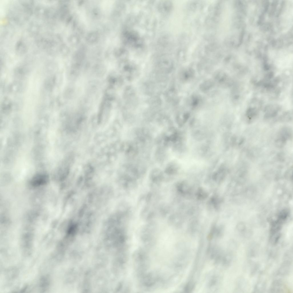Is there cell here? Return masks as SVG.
I'll use <instances>...</instances> for the list:
<instances>
[{"label":"cell","mask_w":293,"mask_h":293,"mask_svg":"<svg viewBox=\"0 0 293 293\" xmlns=\"http://www.w3.org/2000/svg\"><path fill=\"white\" fill-rule=\"evenodd\" d=\"M230 245L229 248L227 250H224L223 249L221 257L217 266L226 268H228L231 265L234 258L233 245L231 247V244Z\"/></svg>","instance_id":"cell-2"},{"label":"cell","mask_w":293,"mask_h":293,"mask_svg":"<svg viewBox=\"0 0 293 293\" xmlns=\"http://www.w3.org/2000/svg\"><path fill=\"white\" fill-rule=\"evenodd\" d=\"M49 180V177L45 173H39L35 175L32 179L30 184L33 187H39L47 184Z\"/></svg>","instance_id":"cell-4"},{"label":"cell","mask_w":293,"mask_h":293,"mask_svg":"<svg viewBox=\"0 0 293 293\" xmlns=\"http://www.w3.org/2000/svg\"><path fill=\"white\" fill-rule=\"evenodd\" d=\"M266 284L265 282L260 281L255 285L253 289V292L263 293L265 291Z\"/></svg>","instance_id":"cell-9"},{"label":"cell","mask_w":293,"mask_h":293,"mask_svg":"<svg viewBox=\"0 0 293 293\" xmlns=\"http://www.w3.org/2000/svg\"><path fill=\"white\" fill-rule=\"evenodd\" d=\"M259 252V246L255 243H252L249 246L247 251L248 257L250 258H255L258 255Z\"/></svg>","instance_id":"cell-8"},{"label":"cell","mask_w":293,"mask_h":293,"mask_svg":"<svg viewBox=\"0 0 293 293\" xmlns=\"http://www.w3.org/2000/svg\"><path fill=\"white\" fill-rule=\"evenodd\" d=\"M195 286V282L189 281L184 286L183 290L184 292L189 293L191 292L193 290Z\"/></svg>","instance_id":"cell-11"},{"label":"cell","mask_w":293,"mask_h":293,"mask_svg":"<svg viewBox=\"0 0 293 293\" xmlns=\"http://www.w3.org/2000/svg\"><path fill=\"white\" fill-rule=\"evenodd\" d=\"M248 287V284L245 279L242 278H239L236 281L234 291L235 292H245Z\"/></svg>","instance_id":"cell-7"},{"label":"cell","mask_w":293,"mask_h":293,"mask_svg":"<svg viewBox=\"0 0 293 293\" xmlns=\"http://www.w3.org/2000/svg\"><path fill=\"white\" fill-rule=\"evenodd\" d=\"M285 284L280 279L275 280L271 284L269 289V292L272 293H284L286 291Z\"/></svg>","instance_id":"cell-5"},{"label":"cell","mask_w":293,"mask_h":293,"mask_svg":"<svg viewBox=\"0 0 293 293\" xmlns=\"http://www.w3.org/2000/svg\"><path fill=\"white\" fill-rule=\"evenodd\" d=\"M124 37L126 42L131 45L138 46L141 43L139 37L134 32L127 31L124 34Z\"/></svg>","instance_id":"cell-3"},{"label":"cell","mask_w":293,"mask_h":293,"mask_svg":"<svg viewBox=\"0 0 293 293\" xmlns=\"http://www.w3.org/2000/svg\"><path fill=\"white\" fill-rule=\"evenodd\" d=\"M281 237L279 233L270 235L269 241L270 244L273 246L276 245L279 242Z\"/></svg>","instance_id":"cell-10"},{"label":"cell","mask_w":293,"mask_h":293,"mask_svg":"<svg viewBox=\"0 0 293 293\" xmlns=\"http://www.w3.org/2000/svg\"><path fill=\"white\" fill-rule=\"evenodd\" d=\"M221 274L216 270L209 272L206 277L205 288L207 292L215 293L220 289L222 282Z\"/></svg>","instance_id":"cell-1"},{"label":"cell","mask_w":293,"mask_h":293,"mask_svg":"<svg viewBox=\"0 0 293 293\" xmlns=\"http://www.w3.org/2000/svg\"><path fill=\"white\" fill-rule=\"evenodd\" d=\"M292 261L283 260V261L279 267L277 274L278 276H285L288 275L291 270Z\"/></svg>","instance_id":"cell-6"}]
</instances>
